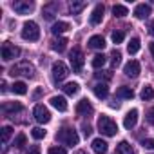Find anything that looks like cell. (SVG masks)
<instances>
[{
    "mask_svg": "<svg viewBox=\"0 0 154 154\" xmlns=\"http://www.w3.org/2000/svg\"><path fill=\"white\" fill-rule=\"evenodd\" d=\"M98 131H100L102 134H105V136H114V134L118 132V125H116V122H114L111 116L102 114V116L98 118Z\"/></svg>",
    "mask_w": 154,
    "mask_h": 154,
    "instance_id": "obj_1",
    "label": "cell"
},
{
    "mask_svg": "<svg viewBox=\"0 0 154 154\" xmlns=\"http://www.w3.org/2000/svg\"><path fill=\"white\" fill-rule=\"evenodd\" d=\"M56 138H58V141H62L63 145H69V147L78 145V141H80V138H78V134H76V131H74V129H69V127L60 129L58 134H56Z\"/></svg>",
    "mask_w": 154,
    "mask_h": 154,
    "instance_id": "obj_2",
    "label": "cell"
},
{
    "mask_svg": "<svg viewBox=\"0 0 154 154\" xmlns=\"http://www.w3.org/2000/svg\"><path fill=\"white\" fill-rule=\"evenodd\" d=\"M22 38H24V40H29V42H36V40L40 38L38 24H36V22H33V20L26 22V24H24V27H22Z\"/></svg>",
    "mask_w": 154,
    "mask_h": 154,
    "instance_id": "obj_3",
    "label": "cell"
},
{
    "mask_svg": "<svg viewBox=\"0 0 154 154\" xmlns=\"http://www.w3.org/2000/svg\"><path fill=\"white\" fill-rule=\"evenodd\" d=\"M9 74H13V76L22 74V76H27V78H33V76H35V67L29 62H18L17 65L11 67V72Z\"/></svg>",
    "mask_w": 154,
    "mask_h": 154,
    "instance_id": "obj_4",
    "label": "cell"
},
{
    "mask_svg": "<svg viewBox=\"0 0 154 154\" xmlns=\"http://www.w3.org/2000/svg\"><path fill=\"white\" fill-rule=\"evenodd\" d=\"M51 72H53V80L58 84V82H62V80H65L67 78V74H69V69H67V65L63 63V62H54L53 63V69H51Z\"/></svg>",
    "mask_w": 154,
    "mask_h": 154,
    "instance_id": "obj_5",
    "label": "cell"
},
{
    "mask_svg": "<svg viewBox=\"0 0 154 154\" xmlns=\"http://www.w3.org/2000/svg\"><path fill=\"white\" fill-rule=\"evenodd\" d=\"M69 60H71V65H72V71L74 72H80L82 67H84V53L78 49V47H74L69 54Z\"/></svg>",
    "mask_w": 154,
    "mask_h": 154,
    "instance_id": "obj_6",
    "label": "cell"
},
{
    "mask_svg": "<svg viewBox=\"0 0 154 154\" xmlns=\"http://www.w3.org/2000/svg\"><path fill=\"white\" fill-rule=\"evenodd\" d=\"M0 53H2V58L8 62V60H13L20 54V49L17 45H13L11 42H4L2 44V49H0Z\"/></svg>",
    "mask_w": 154,
    "mask_h": 154,
    "instance_id": "obj_7",
    "label": "cell"
},
{
    "mask_svg": "<svg viewBox=\"0 0 154 154\" xmlns=\"http://www.w3.org/2000/svg\"><path fill=\"white\" fill-rule=\"evenodd\" d=\"M33 114H35V120H36L38 123H47V122L51 120V112H49V109H47L45 105H42V103H38V105L35 107Z\"/></svg>",
    "mask_w": 154,
    "mask_h": 154,
    "instance_id": "obj_8",
    "label": "cell"
},
{
    "mask_svg": "<svg viewBox=\"0 0 154 154\" xmlns=\"http://www.w3.org/2000/svg\"><path fill=\"white\" fill-rule=\"evenodd\" d=\"M140 71H141V65H140L138 60H129L125 63V67H123V72H125V76H129V78H136L140 74Z\"/></svg>",
    "mask_w": 154,
    "mask_h": 154,
    "instance_id": "obj_9",
    "label": "cell"
},
{
    "mask_svg": "<svg viewBox=\"0 0 154 154\" xmlns=\"http://www.w3.org/2000/svg\"><path fill=\"white\" fill-rule=\"evenodd\" d=\"M33 8H35V4L29 2V0H18V2H13V9L18 15H27V13L33 11Z\"/></svg>",
    "mask_w": 154,
    "mask_h": 154,
    "instance_id": "obj_10",
    "label": "cell"
},
{
    "mask_svg": "<svg viewBox=\"0 0 154 154\" xmlns=\"http://www.w3.org/2000/svg\"><path fill=\"white\" fill-rule=\"evenodd\" d=\"M93 105H91V102L87 100V98H84V100H80L78 102V105H76V112L78 114H82V116H89V114H93Z\"/></svg>",
    "mask_w": 154,
    "mask_h": 154,
    "instance_id": "obj_11",
    "label": "cell"
},
{
    "mask_svg": "<svg viewBox=\"0 0 154 154\" xmlns=\"http://www.w3.org/2000/svg\"><path fill=\"white\" fill-rule=\"evenodd\" d=\"M103 13H105L103 4L94 6V9H93V13H91V24H93V26H98V24L102 22V18H103Z\"/></svg>",
    "mask_w": 154,
    "mask_h": 154,
    "instance_id": "obj_12",
    "label": "cell"
},
{
    "mask_svg": "<svg viewBox=\"0 0 154 154\" xmlns=\"http://www.w3.org/2000/svg\"><path fill=\"white\" fill-rule=\"evenodd\" d=\"M136 123H138V111L132 109V111H129V112L125 114V118H123V127H125V129H132Z\"/></svg>",
    "mask_w": 154,
    "mask_h": 154,
    "instance_id": "obj_13",
    "label": "cell"
},
{
    "mask_svg": "<svg viewBox=\"0 0 154 154\" xmlns=\"http://www.w3.org/2000/svg\"><path fill=\"white\" fill-rule=\"evenodd\" d=\"M149 15H150V6H149V4H138V6L134 8V17H136V18L143 20V18H147Z\"/></svg>",
    "mask_w": 154,
    "mask_h": 154,
    "instance_id": "obj_14",
    "label": "cell"
},
{
    "mask_svg": "<svg viewBox=\"0 0 154 154\" xmlns=\"http://www.w3.org/2000/svg\"><path fill=\"white\" fill-rule=\"evenodd\" d=\"M91 147H93V150H94L96 154H105V152H107V141L102 140V138H94Z\"/></svg>",
    "mask_w": 154,
    "mask_h": 154,
    "instance_id": "obj_15",
    "label": "cell"
},
{
    "mask_svg": "<svg viewBox=\"0 0 154 154\" xmlns=\"http://www.w3.org/2000/svg\"><path fill=\"white\" fill-rule=\"evenodd\" d=\"M69 29H71V26H69L67 22H54L53 27H51V33H53L54 36H58V35H63V33L69 31Z\"/></svg>",
    "mask_w": 154,
    "mask_h": 154,
    "instance_id": "obj_16",
    "label": "cell"
},
{
    "mask_svg": "<svg viewBox=\"0 0 154 154\" xmlns=\"http://www.w3.org/2000/svg\"><path fill=\"white\" fill-rule=\"evenodd\" d=\"M89 47H91V49H98V51H102V49L105 47V40H103V36H100V35L91 36V38H89Z\"/></svg>",
    "mask_w": 154,
    "mask_h": 154,
    "instance_id": "obj_17",
    "label": "cell"
},
{
    "mask_svg": "<svg viewBox=\"0 0 154 154\" xmlns=\"http://www.w3.org/2000/svg\"><path fill=\"white\" fill-rule=\"evenodd\" d=\"M51 105H53L56 111H60V112L67 111V102H65L63 96H53V98H51Z\"/></svg>",
    "mask_w": 154,
    "mask_h": 154,
    "instance_id": "obj_18",
    "label": "cell"
},
{
    "mask_svg": "<svg viewBox=\"0 0 154 154\" xmlns=\"http://www.w3.org/2000/svg\"><path fill=\"white\" fill-rule=\"evenodd\" d=\"M116 154H136V150L132 149V145L129 141H120L118 147H116Z\"/></svg>",
    "mask_w": 154,
    "mask_h": 154,
    "instance_id": "obj_19",
    "label": "cell"
},
{
    "mask_svg": "<svg viewBox=\"0 0 154 154\" xmlns=\"http://www.w3.org/2000/svg\"><path fill=\"white\" fill-rule=\"evenodd\" d=\"M24 107H22V103L20 102H6L4 105H2V111L4 112H20Z\"/></svg>",
    "mask_w": 154,
    "mask_h": 154,
    "instance_id": "obj_20",
    "label": "cell"
},
{
    "mask_svg": "<svg viewBox=\"0 0 154 154\" xmlns=\"http://www.w3.org/2000/svg\"><path fill=\"white\" fill-rule=\"evenodd\" d=\"M116 96L118 98H122V100H132L134 98V91L131 89V87H120L118 91H116Z\"/></svg>",
    "mask_w": 154,
    "mask_h": 154,
    "instance_id": "obj_21",
    "label": "cell"
},
{
    "mask_svg": "<svg viewBox=\"0 0 154 154\" xmlns=\"http://www.w3.org/2000/svg\"><path fill=\"white\" fill-rule=\"evenodd\" d=\"M94 94H96V98H100V100L107 98V94H109L107 84H96V85H94Z\"/></svg>",
    "mask_w": 154,
    "mask_h": 154,
    "instance_id": "obj_22",
    "label": "cell"
},
{
    "mask_svg": "<svg viewBox=\"0 0 154 154\" xmlns=\"http://www.w3.org/2000/svg\"><path fill=\"white\" fill-rule=\"evenodd\" d=\"M62 89H63V93H65L67 96H74L76 93L80 91V85L76 84V82H69V84H65V85H63Z\"/></svg>",
    "mask_w": 154,
    "mask_h": 154,
    "instance_id": "obj_23",
    "label": "cell"
},
{
    "mask_svg": "<svg viewBox=\"0 0 154 154\" xmlns=\"http://www.w3.org/2000/svg\"><path fill=\"white\" fill-rule=\"evenodd\" d=\"M11 91H13L15 94H20V96H22V94L27 93V85H26L24 82H15L13 87H11Z\"/></svg>",
    "mask_w": 154,
    "mask_h": 154,
    "instance_id": "obj_24",
    "label": "cell"
},
{
    "mask_svg": "<svg viewBox=\"0 0 154 154\" xmlns=\"http://www.w3.org/2000/svg\"><path fill=\"white\" fill-rule=\"evenodd\" d=\"M127 51H129V54H136L140 51V38H131V42L127 45Z\"/></svg>",
    "mask_w": 154,
    "mask_h": 154,
    "instance_id": "obj_25",
    "label": "cell"
},
{
    "mask_svg": "<svg viewBox=\"0 0 154 154\" xmlns=\"http://www.w3.org/2000/svg\"><path fill=\"white\" fill-rule=\"evenodd\" d=\"M105 62H107V58L100 53V54H94V58H93V67L94 69H102L103 65H105Z\"/></svg>",
    "mask_w": 154,
    "mask_h": 154,
    "instance_id": "obj_26",
    "label": "cell"
},
{
    "mask_svg": "<svg viewBox=\"0 0 154 154\" xmlns=\"http://www.w3.org/2000/svg\"><path fill=\"white\" fill-rule=\"evenodd\" d=\"M112 13H114V17H127L129 15V9L125 8V6H122V4H116L114 8H112Z\"/></svg>",
    "mask_w": 154,
    "mask_h": 154,
    "instance_id": "obj_27",
    "label": "cell"
},
{
    "mask_svg": "<svg viewBox=\"0 0 154 154\" xmlns=\"http://www.w3.org/2000/svg\"><path fill=\"white\" fill-rule=\"evenodd\" d=\"M65 47H67V38H58V40H54V42H53V49H54V51H58V53L65 51Z\"/></svg>",
    "mask_w": 154,
    "mask_h": 154,
    "instance_id": "obj_28",
    "label": "cell"
},
{
    "mask_svg": "<svg viewBox=\"0 0 154 154\" xmlns=\"http://www.w3.org/2000/svg\"><path fill=\"white\" fill-rule=\"evenodd\" d=\"M141 100H154V89L150 87V85H145L143 89H141Z\"/></svg>",
    "mask_w": 154,
    "mask_h": 154,
    "instance_id": "obj_29",
    "label": "cell"
},
{
    "mask_svg": "<svg viewBox=\"0 0 154 154\" xmlns=\"http://www.w3.org/2000/svg\"><path fill=\"white\" fill-rule=\"evenodd\" d=\"M85 6H87V2H71L69 9H71V13H72V15H78Z\"/></svg>",
    "mask_w": 154,
    "mask_h": 154,
    "instance_id": "obj_30",
    "label": "cell"
},
{
    "mask_svg": "<svg viewBox=\"0 0 154 154\" xmlns=\"http://www.w3.org/2000/svg\"><path fill=\"white\" fill-rule=\"evenodd\" d=\"M11 134H13V129H11L9 125H6V127L2 129V143H8L9 138H11Z\"/></svg>",
    "mask_w": 154,
    "mask_h": 154,
    "instance_id": "obj_31",
    "label": "cell"
},
{
    "mask_svg": "<svg viewBox=\"0 0 154 154\" xmlns=\"http://www.w3.org/2000/svg\"><path fill=\"white\" fill-rule=\"evenodd\" d=\"M31 136H33L35 140H42V138H45V131H44L42 127H35V129L31 131Z\"/></svg>",
    "mask_w": 154,
    "mask_h": 154,
    "instance_id": "obj_32",
    "label": "cell"
},
{
    "mask_svg": "<svg viewBox=\"0 0 154 154\" xmlns=\"http://www.w3.org/2000/svg\"><path fill=\"white\" fill-rule=\"evenodd\" d=\"M120 60H122V54H120V51H112L111 53V63H112V67H116V65H120Z\"/></svg>",
    "mask_w": 154,
    "mask_h": 154,
    "instance_id": "obj_33",
    "label": "cell"
},
{
    "mask_svg": "<svg viewBox=\"0 0 154 154\" xmlns=\"http://www.w3.org/2000/svg\"><path fill=\"white\" fill-rule=\"evenodd\" d=\"M47 154H67V150L63 147H60V145H53V147H49Z\"/></svg>",
    "mask_w": 154,
    "mask_h": 154,
    "instance_id": "obj_34",
    "label": "cell"
},
{
    "mask_svg": "<svg viewBox=\"0 0 154 154\" xmlns=\"http://www.w3.org/2000/svg\"><path fill=\"white\" fill-rule=\"evenodd\" d=\"M123 38H125V33H123V31H114V33H112V42H114V44H122Z\"/></svg>",
    "mask_w": 154,
    "mask_h": 154,
    "instance_id": "obj_35",
    "label": "cell"
},
{
    "mask_svg": "<svg viewBox=\"0 0 154 154\" xmlns=\"http://www.w3.org/2000/svg\"><path fill=\"white\" fill-rule=\"evenodd\" d=\"M96 78L98 80H111L112 78V72L111 71H100V72H96Z\"/></svg>",
    "mask_w": 154,
    "mask_h": 154,
    "instance_id": "obj_36",
    "label": "cell"
},
{
    "mask_svg": "<svg viewBox=\"0 0 154 154\" xmlns=\"http://www.w3.org/2000/svg\"><path fill=\"white\" fill-rule=\"evenodd\" d=\"M26 141H27L26 134H18V136L15 138V147H24V145H26Z\"/></svg>",
    "mask_w": 154,
    "mask_h": 154,
    "instance_id": "obj_37",
    "label": "cell"
},
{
    "mask_svg": "<svg viewBox=\"0 0 154 154\" xmlns=\"http://www.w3.org/2000/svg\"><path fill=\"white\" fill-rule=\"evenodd\" d=\"M141 145H143L145 149H154V140L147 138V140H143V141H141Z\"/></svg>",
    "mask_w": 154,
    "mask_h": 154,
    "instance_id": "obj_38",
    "label": "cell"
},
{
    "mask_svg": "<svg viewBox=\"0 0 154 154\" xmlns=\"http://www.w3.org/2000/svg\"><path fill=\"white\" fill-rule=\"evenodd\" d=\"M147 122H149L150 125H154V107L149 109V112H147Z\"/></svg>",
    "mask_w": 154,
    "mask_h": 154,
    "instance_id": "obj_39",
    "label": "cell"
},
{
    "mask_svg": "<svg viewBox=\"0 0 154 154\" xmlns=\"http://www.w3.org/2000/svg\"><path fill=\"white\" fill-rule=\"evenodd\" d=\"M27 154H40V147H38V145H33Z\"/></svg>",
    "mask_w": 154,
    "mask_h": 154,
    "instance_id": "obj_40",
    "label": "cell"
},
{
    "mask_svg": "<svg viewBox=\"0 0 154 154\" xmlns=\"http://www.w3.org/2000/svg\"><path fill=\"white\" fill-rule=\"evenodd\" d=\"M91 132H93V129H91L89 125H85V127H84V134H85V136H91Z\"/></svg>",
    "mask_w": 154,
    "mask_h": 154,
    "instance_id": "obj_41",
    "label": "cell"
},
{
    "mask_svg": "<svg viewBox=\"0 0 154 154\" xmlns=\"http://www.w3.org/2000/svg\"><path fill=\"white\" fill-rule=\"evenodd\" d=\"M149 33H150V35L154 36V20H152V22L149 24Z\"/></svg>",
    "mask_w": 154,
    "mask_h": 154,
    "instance_id": "obj_42",
    "label": "cell"
},
{
    "mask_svg": "<svg viewBox=\"0 0 154 154\" xmlns=\"http://www.w3.org/2000/svg\"><path fill=\"white\" fill-rule=\"evenodd\" d=\"M149 47H150V53H152V58H154V42H150V45H149Z\"/></svg>",
    "mask_w": 154,
    "mask_h": 154,
    "instance_id": "obj_43",
    "label": "cell"
},
{
    "mask_svg": "<svg viewBox=\"0 0 154 154\" xmlns=\"http://www.w3.org/2000/svg\"><path fill=\"white\" fill-rule=\"evenodd\" d=\"M76 154H87L85 150H78V152H76Z\"/></svg>",
    "mask_w": 154,
    "mask_h": 154,
    "instance_id": "obj_44",
    "label": "cell"
}]
</instances>
